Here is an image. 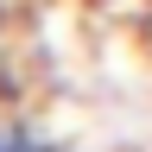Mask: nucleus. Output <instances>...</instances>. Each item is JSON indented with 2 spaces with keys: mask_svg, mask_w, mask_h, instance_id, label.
Masks as SVG:
<instances>
[{
  "mask_svg": "<svg viewBox=\"0 0 152 152\" xmlns=\"http://www.w3.org/2000/svg\"><path fill=\"white\" fill-rule=\"evenodd\" d=\"M0 152H57L45 133H32V127H19V121H0Z\"/></svg>",
  "mask_w": 152,
  "mask_h": 152,
  "instance_id": "f257e3e1",
  "label": "nucleus"
}]
</instances>
